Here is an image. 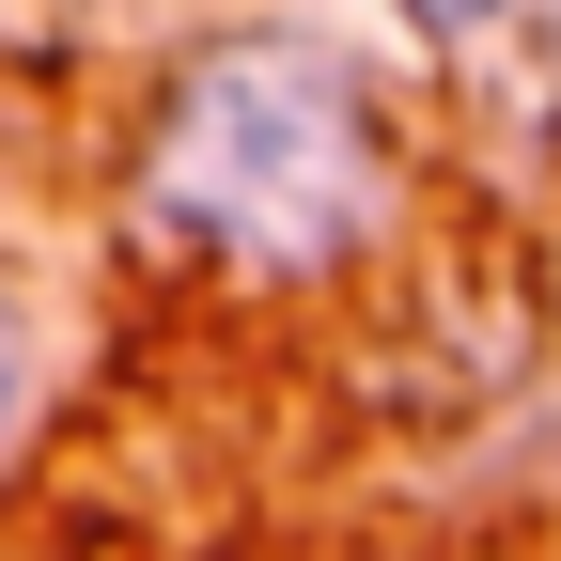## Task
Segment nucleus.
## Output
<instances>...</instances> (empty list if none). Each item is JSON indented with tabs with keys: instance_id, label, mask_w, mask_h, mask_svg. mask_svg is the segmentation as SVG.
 <instances>
[{
	"instance_id": "1",
	"label": "nucleus",
	"mask_w": 561,
	"mask_h": 561,
	"mask_svg": "<svg viewBox=\"0 0 561 561\" xmlns=\"http://www.w3.org/2000/svg\"><path fill=\"white\" fill-rule=\"evenodd\" d=\"M405 157L390 110L343 47L312 32H219L157 79V125H140V219L172 250L234 265V280H328L390 234Z\"/></svg>"
},
{
	"instance_id": "2",
	"label": "nucleus",
	"mask_w": 561,
	"mask_h": 561,
	"mask_svg": "<svg viewBox=\"0 0 561 561\" xmlns=\"http://www.w3.org/2000/svg\"><path fill=\"white\" fill-rule=\"evenodd\" d=\"M32 375H47V343H32V297H16V265H0V468H16V437H32Z\"/></svg>"
},
{
	"instance_id": "3",
	"label": "nucleus",
	"mask_w": 561,
	"mask_h": 561,
	"mask_svg": "<svg viewBox=\"0 0 561 561\" xmlns=\"http://www.w3.org/2000/svg\"><path fill=\"white\" fill-rule=\"evenodd\" d=\"M405 16H421V32H437V47H468V32H500V16H515V0H405Z\"/></svg>"
}]
</instances>
